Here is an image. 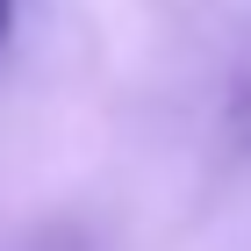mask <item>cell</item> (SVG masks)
I'll list each match as a JSON object with an SVG mask.
<instances>
[{
  "label": "cell",
  "mask_w": 251,
  "mask_h": 251,
  "mask_svg": "<svg viewBox=\"0 0 251 251\" xmlns=\"http://www.w3.org/2000/svg\"><path fill=\"white\" fill-rule=\"evenodd\" d=\"M7 29H15V0H0V43H7Z\"/></svg>",
  "instance_id": "cell-1"
}]
</instances>
